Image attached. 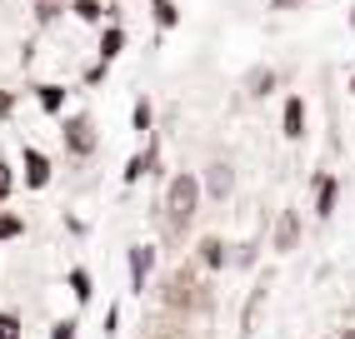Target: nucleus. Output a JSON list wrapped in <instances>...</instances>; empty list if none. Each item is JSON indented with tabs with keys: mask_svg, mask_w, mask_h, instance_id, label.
I'll return each instance as SVG.
<instances>
[{
	"mask_svg": "<svg viewBox=\"0 0 355 339\" xmlns=\"http://www.w3.org/2000/svg\"><path fill=\"white\" fill-rule=\"evenodd\" d=\"M196 205H200V180L196 175H175L171 190H165V225H171V235H180L196 220Z\"/></svg>",
	"mask_w": 355,
	"mask_h": 339,
	"instance_id": "nucleus-1",
	"label": "nucleus"
},
{
	"mask_svg": "<svg viewBox=\"0 0 355 339\" xmlns=\"http://www.w3.org/2000/svg\"><path fill=\"white\" fill-rule=\"evenodd\" d=\"M65 140H70V150H76V155H90V150H96V135H90V120H85V115H70V120H65Z\"/></svg>",
	"mask_w": 355,
	"mask_h": 339,
	"instance_id": "nucleus-2",
	"label": "nucleus"
},
{
	"mask_svg": "<svg viewBox=\"0 0 355 339\" xmlns=\"http://www.w3.org/2000/svg\"><path fill=\"white\" fill-rule=\"evenodd\" d=\"M280 130H286V140H300V135H305V100H300V95H291V100H286Z\"/></svg>",
	"mask_w": 355,
	"mask_h": 339,
	"instance_id": "nucleus-3",
	"label": "nucleus"
},
{
	"mask_svg": "<svg viewBox=\"0 0 355 339\" xmlns=\"http://www.w3.org/2000/svg\"><path fill=\"white\" fill-rule=\"evenodd\" d=\"M295 239H300V220H295V210H286L275 220V250L286 255V250H295Z\"/></svg>",
	"mask_w": 355,
	"mask_h": 339,
	"instance_id": "nucleus-4",
	"label": "nucleus"
},
{
	"mask_svg": "<svg viewBox=\"0 0 355 339\" xmlns=\"http://www.w3.org/2000/svg\"><path fill=\"white\" fill-rule=\"evenodd\" d=\"M336 175H320L315 180V214H320V220H330V210H336Z\"/></svg>",
	"mask_w": 355,
	"mask_h": 339,
	"instance_id": "nucleus-5",
	"label": "nucleus"
},
{
	"mask_svg": "<svg viewBox=\"0 0 355 339\" xmlns=\"http://www.w3.org/2000/svg\"><path fill=\"white\" fill-rule=\"evenodd\" d=\"M26 180H31V190L51 185V160H45L40 150H26Z\"/></svg>",
	"mask_w": 355,
	"mask_h": 339,
	"instance_id": "nucleus-6",
	"label": "nucleus"
},
{
	"mask_svg": "<svg viewBox=\"0 0 355 339\" xmlns=\"http://www.w3.org/2000/svg\"><path fill=\"white\" fill-rule=\"evenodd\" d=\"M150 250L146 245H140V250H130V280H135V289H146V275H150Z\"/></svg>",
	"mask_w": 355,
	"mask_h": 339,
	"instance_id": "nucleus-7",
	"label": "nucleus"
},
{
	"mask_svg": "<svg viewBox=\"0 0 355 339\" xmlns=\"http://www.w3.org/2000/svg\"><path fill=\"white\" fill-rule=\"evenodd\" d=\"M150 10H155V26H160V30H175V20H180L175 0H150Z\"/></svg>",
	"mask_w": 355,
	"mask_h": 339,
	"instance_id": "nucleus-8",
	"label": "nucleus"
},
{
	"mask_svg": "<svg viewBox=\"0 0 355 339\" xmlns=\"http://www.w3.org/2000/svg\"><path fill=\"white\" fill-rule=\"evenodd\" d=\"M210 195H230V165H210Z\"/></svg>",
	"mask_w": 355,
	"mask_h": 339,
	"instance_id": "nucleus-9",
	"label": "nucleus"
},
{
	"mask_svg": "<svg viewBox=\"0 0 355 339\" xmlns=\"http://www.w3.org/2000/svg\"><path fill=\"white\" fill-rule=\"evenodd\" d=\"M200 259L210 264V270H220V264H225V245H220V239H205V245H200Z\"/></svg>",
	"mask_w": 355,
	"mask_h": 339,
	"instance_id": "nucleus-10",
	"label": "nucleus"
},
{
	"mask_svg": "<svg viewBox=\"0 0 355 339\" xmlns=\"http://www.w3.org/2000/svg\"><path fill=\"white\" fill-rule=\"evenodd\" d=\"M40 105L51 110V115H60V105H65V95H60V85H40Z\"/></svg>",
	"mask_w": 355,
	"mask_h": 339,
	"instance_id": "nucleus-11",
	"label": "nucleus"
},
{
	"mask_svg": "<svg viewBox=\"0 0 355 339\" xmlns=\"http://www.w3.org/2000/svg\"><path fill=\"white\" fill-rule=\"evenodd\" d=\"M121 45H125V35L110 26V30H105V40H101V55H105V60H115V55H121Z\"/></svg>",
	"mask_w": 355,
	"mask_h": 339,
	"instance_id": "nucleus-12",
	"label": "nucleus"
},
{
	"mask_svg": "<svg viewBox=\"0 0 355 339\" xmlns=\"http://www.w3.org/2000/svg\"><path fill=\"white\" fill-rule=\"evenodd\" d=\"M60 10H65L60 0H35V20H40V26H51V20H55Z\"/></svg>",
	"mask_w": 355,
	"mask_h": 339,
	"instance_id": "nucleus-13",
	"label": "nucleus"
},
{
	"mask_svg": "<svg viewBox=\"0 0 355 339\" xmlns=\"http://www.w3.org/2000/svg\"><path fill=\"white\" fill-rule=\"evenodd\" d=\"M20 230H26V225H20V214H0V239H15Z\"/></svg>",
	"mask_w": 355,
	"mask_h": 339,
	"instance_id": "nucleus-14",
	"label": "nucleus"
},
{
	"mask_svg": "<svg viewBox=\"0 0 355 339\" xmlns=\"http://www.w3.org/2000/svg\"><path fill=\"white\" fill-rule=\"evenodd\" d=\"M0 339H20V320L6 314V309H0Z\"/></svg>",
	"mask_w": 355,
	"mask_h": 339,
	"instance_id": "nucleus-15",
	"label": "nucleus"
},
{
	"mask_svg": "<svg viewBox=\"0 0 355 339\" xmlns=\"http://www.w3.org/2000/svg\"><path fill=\"white\" fill-rule=\"evenodd\" d=\"M275 85V75H270V70H255V75H250V95H266Z\"/></svg>",
	"mask_w": 355,
	"mask_h": 339,
	"instance_id": "nucleus-16",
	"label": "nucleus"
},
{
	"mask_svg": "<svg viewBox=\"0 0 355 339\" xmlns=\"http://www.w3.org/2000/svg\"><path fill=\"white\" fill-rule=\"evenodd\" d=\"M70 284H76V300H90V275H85V270L70 275Z\"/></svg>",
	"mask_w": 355,
	"mask_h": 339,
	"instance_id": "nucleus-17",
	"label": "nucleus"
},
{
	"mask_svg": "<svg viewBox=\"0 0 355 339\" xmlns=\"http://www.w3.org/2000/svg\"><path fill=\"white\" fill-rule=\"evenodd\" d=\"M76 15L80 20H101V6H96V0H76Z\"/></svg>",
	"mask_w": 355,
	"mask_h": 339,
	"instance_id": "nucleus-18",
	"label": "nucleus"
},
{
	"mask_svg": "<svg viewBox=\"0 0 355 339\" xmlns=\"http://www.w3.org/2000/svg\"><path fill=\"white\" fill-rule=\"evenodd\" d=\"M146 170H150V155H135V160H130V170H125V180H140Z\"/></svg>",
	"mask_w": 355,
	"mask_h": 339,
	"instance_id": "nucleus-19",
	"label": "nucleus"
},
{
	"mask_svg": "<svg viewBox=\"0 0 355 339\" xmlns=\"http://www.w3.org/2000/svg\"><path fill=\"white\" fill-rule=\"evenodd\" d=\"M135 130H150V100L135 105Z\"/></svg>",
	"mask_w": 355,
	"mask_h": 339,
	"instance_id": "nucleus-20",
	"label": "nucleus"
},
{
	"mask_svg": "<svg viewBox=\"0 0 355 339\" xmlns=\"http://www.w3.org/2000/svg\"><path fill=\"white\" fill-rule=\"evenodd\" d=\"M51 339H76V324H70V320H65V324H55V334H51Z\"/></svg>",
	"mask_w": 355,
	"mask_h": 339,
	"instance_id": "nucleus-21",
	"label": "nucleus"
},
{
	"mask_svg": "<svg viewBox=\"0 0 355 339\" xmlns=\"http://www.w3.org/2000/svg\"><path fill=\"white\" fill-rule=\"evenodd\" d=\"M10 110H15V100H10V90H0V120H6Z\"/></svg>",
	"mask_w": 355,
	"mask_h": 339,
	"instance_id": "nucleus-22",
	"label": "nucleus"
},
{
	"mask_svg": "<svg viewBox=\"0 0 355 339\" xmlns=\"http://www.w3.org/2000/svg\"><path fill=\"white\" fill-rule=\"evenodd\" d=\"M6 195H10V170L0 165V200H6Z\"/></svg>",
	"mask_w": 355,
	"mask_h": 339,
	"instance_id": "nucleus-23",
	"label": "nucleus"
},
{
	"mask_svg": "<svg viewBox=\"0 0 355 339\" xmlns=\"http://www.w3.org/2000/svg\"><path fill=\"white\" fill-rule=\"evenodd\" d=\"M295 6H305V0H270V10H295Z\"/></svg>",
	"mask_w": 355,
	"mask_h": 339,
	"instance_id": "nucleus-24",
	"label": "nucleus"
},
{
	"mask_svg": "<svg viewBox=\"0 0 355 339\" xmlns=\"http://www.w3.org/2000/svg\"><path fill=\"white\" fill-rule=\"evenodd\" d=\"M350 30H355V6H350Z\"/></svg>",
	"mask_w": 355,
	"mask_h": 339,
	"instance_id": "nucleus-25",
	"label": "nucleus"
},
{
	"mask_svg": "<svg viewBox=\"0 0 355 339\" xmlns=\"http://www.w3.org/2000/svg\"><path fill=\"white\" fill-rule=\"evenodd\" d=\"M350 95H355V75H350Z\"/></svg>",
	"mask_w": 355,
	"mask_h": 339,
	"instance_id": "nucleus-26",
	"label": "nucleus"
}]
</instances>
